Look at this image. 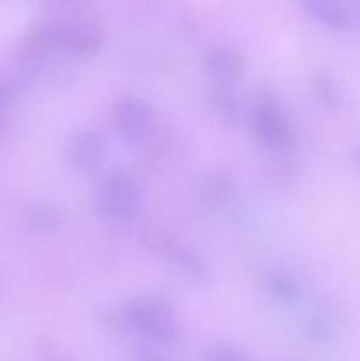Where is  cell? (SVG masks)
I'll return each mask as SVG.
<instances>
[{
    "label": "cell",
    "instance_id": "obj_2",
    "mask_svg": "<svg viewBox=\"0 0 360 361\" xmlns=\"http://www.w3.org/2000/svg\"><path fill=\"white\" fill-rule=\"evenodd\" d=\"M127 321L140 334L159 344H172L179 338V321L173 310L159 298H141L131 303Z\"/></svg>",
    "mask_w": 360,
    "mask_h": 361
},
{
    "label": "cell",
    "instance_id": "obj_1",
    "mask_svg": "<svg viewBox=\"0 0 360 361\" xmlns=\"http://www.w3.org/2000/svg\"><path fill=\"white\" fill-rule=\"evenodd\" d=\"M143 204V189L133 175L115 171L106 176L97 194V208L109 221H129Z\"/></svg>",
    "mask_w": 360,
    "mask_h": 361
},
{
    "label": "cell",
    "instance_id": "obj_7",
    "mask_svg": "<svg viewBox=\"0 0 360 361\" xmlns=\"http://www.w3.org/2000/svg\"><path fill=\"white\" fill-rule=\"evenodd\" d=\"M306 13L314 21L330 30H349L355 28V4L337 2V0H313L304 4Z\"/></svg>",
    "mask_w": 360,
    "mask_h": 361
},
{
    "label": "cell",
    "instance_id": "obj_9",
    "mask_svg": "<svg viewBox=\"0 0 360 361\" xmlns=\"http://www.w3.org/2000/svg\"><path fill=\"white\" fill-rule=\"evenodd\" d=\"M270 286L274 288L275 295L281 300H286V302H295L296 296H299V284L288 274H281V271L272 274Z\"/></svg>",
    "mask_w": 360,
    "mask_h": 361
},
{
    "label": "cell",
    "instance_id": "obj_4",
    "mask_svg": "<svg viewBox=\"0 0 360 361\" xmlns=\"http://www.w3.org/2000/svg\"><path fill=\"white\" fill-rule=\"evenodd\" d=\"M253 126L258 140L272 150H284L292 143V126L288 116L272 99H261L254 106Z\"/></svg>",
    "mask_w": 360,
    "mask_h": 361
},
{
    "label": "cell",
    "instance_id": "obj_6",
    "mask_svg": "<svg viewBox=\"0 0 360 361\" xmlns=\"http://www.w3.org/2000/svg\"><path fill=\"white\" fill-rule=\"evenodd\" d=\"M60 44L76 53H92L101 42L95 23L87 18H64L59 28Z\"/></svg>",
    "mask_w": 360,
    "mask_h": 361
},
{
    "label": "cell",
    "instance_id": "obj_5",
    "mask_svg": "<svg viewBox=\"0 0 360 361\" xmlns=\"http://www.w3.org/2000/svg\"><path fill=\"white\" fill-rule=\"evenodd\" d=\"M108 145L95 130H83L73 137L69 147V159L74 168L81 171H92L104 162Z\"/></svg>",
    "mask_w": 360,
    "mask_h": 361
},
{
    "label": "cell",
    "instance_id": "obj_12",
    "mask_svg": "<svg viewBox=\"0 0 360 361\" xmlns=\"http://www.w3.org/2000/svg\"><path fill=\"white\" fill-rule=\"evenodd\" d=\"M355 28L360 30V2L355 4Z\"/></svg>",
    "mask_w": 360,
    "mask_h": 361
},
{
    "label": "cell",
    "instance_id": "obj_13",
    "mask_svg": "<svg viewBox=\"0 0 360 361\" xmlns=\"http://www.w3.org/2000/svg\"><path fill=\"white\" fill-rule=\"evenodd\" d=\"M355 162L360 166V148L355 152Z\"/></svg>",
    "mask_w": 360,
    "mask_h": 361
},
{
    "label": "cell",
    "instance_id": "obj_11",
    "mask_svg": "<svg viewBox=\"0 0 360 361\" xmlns=\"http://www.w3.org/2000/svg\"><path fill=\"white\" fill-rule=\"evenodd\" d=\"M134 361H169L162 356H159L157 353H152V351H143V353H138L136 358Z\"/></svg>",
    "mask_w": 360,
    "mask_h": 361
},
{
    "label": "cell",
    "instance_id": "obj_3",
    "mask_svg": "<svg viewBox=\"0 0 360 361\" xmlns=\"http://www.w3.org/2000/svg\"><path fill=\"white\" fill-rule=\"evenodd\" d=\"M115 126L120 136L131 145H141L150 136L154 127V113L145 99L126 95L116 102L113 109Z\"/></svg>",
    "mask_w": 360,
    "mask_h": 361
},
{
    "label": "cell",
    "instance_id": "obj_10",
    "mask_svg": "<svg viewBox=\"0 0 360 361\" xmlns=\"http://www.w3.org/2000/svg\"><path fill=\"white\" fill-rule=\"evenodd\" d=\"M207 361H249L242 351L229 345H219L208 351Z\"/></svg>",
    "mask_w": 360,
    "mask_h": 361
},
{
    "label": "cell",
    "instance_id": "obj_8",
    "mask_svg": "<svg viewBox=\"0 0 360 361\" xmlns=\"http://www.w3.org/2000/svg\"><path fill=\"white\" fill-rule=\"evenodd\" d=\"M207 67L217 80L228 81L239 76L242 69L239 53L229 48H215L207 55Z\"/></svg>",
    "mask_w": 360,
    "mask_h": 361
}]
</instances>
